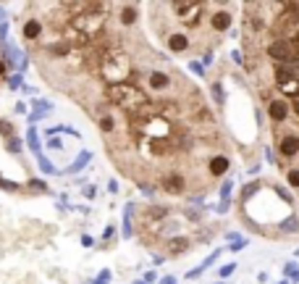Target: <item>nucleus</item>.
<instances>
[{"instance_id": "nucleus-1", "label": "nucleus", "mask_w": 299, "mask_h": 284, "mask_svg": "<svg viewBox=\"0 0 299 284\" xmlns=\"http://www.w3.org/2000/svg\"><path fill=\"white\" fill-rule=\"evenodd\" d=\"M79 108L95 121L116 171L142 192L197 200L231 171L233 147L220 116L147 40L126 79Z\"/></svg>"}, {"instance_id": "nucleus-2", "label": "nucleus", "mask_w": 299, "mask_h": 284, "mask_svg": "<svg viewBox=\"0 0 299 284\" xmlns=\"http://www.w3.org/2000/svg\"><path fill=\"white\" fill-rule=\"evenodd\" d=\"M242 14V69L278 169L299 192V3H244Z\"/></svg>"}, {"instance_id": "nucleus-3", "label": "nucleus", "mask_w": 299, "mask_h": 284, "mask_svg": "<svg viewBox=\"0 0 299 284\" xmlns=\"http://www.w3.org/2000/svg\"><path fill=\"white\" fill-rule=\"evenodd\" d=\"M142 8L168 55L205 58V63H210L213 53L231 35L242 5L231 0H160Z\"/></svg>"}, {"instance_id": "nucleus-4", "label": "nucleus", "mask_w": 299, "mask_h": 284, "mask_svg": "<svg viewBox=\"0 0 299 284\" xmlns=\"http://www.w3.org/2000/svg\"><path fill=\"white\" fill-rule=\"evenodd\" d=\"M134 231L139 242L163 258H181L220 231L205 213L173 205H132Z\"/></svg>"}, {"instance_id": "nucleus-5", "label": "nucleus", "mask_w": 299, "mask_h": 284, "mask_svg": "<svg viewBox=\"0 0 299 284\" xmlns=\"http://www.w3.org/2000/svg\"><path fill=\"white\" fill-rule=\"evenodd\" d=\"M236 218L252 234H260L265 240L299 237V211L283 184L273 179H255L239 192Z\"/></svg>"}, {"instance_id": "nucleus-6", "label": "nucleus", "mask_w": 299, "mask_h": 284, "mask_svg": "<svg viewBox=\"0 0 299 284\" xmlns=\"http://www.w3.org/2000/svg\"><path fill=\"white\" fill-rule=\"evenodd\" d=\"M8 66H11V61L5 58V53H3V45H0V82L5 79V71H8Z\"/></svg>"}, {"instance_id": "nucleus-7", "label": "nucleus", "mask_w": 299, "mask_h": 284, "mask_svg": "<svg viewBox=\"0 0 299 284\" xmlns=\"http://www.w3.org/2000/svg\"><path fill=\"white\" fill-rule=\"evenodd\" d=\"M27 140H29V145L37 150V156H40V145H37V132L34 129H29V134H27Z\"/></svg>"}, {"instance_id": "nucleus-8", "label": "nucleus", "mask_w": 299, "mask_h": 284, "mask_svg": "<svg viewBox=\"0 0 299 284\" xmlns=\"http://www.w3.org/2000/svg\"><path fill=\"white\" fill-rule=\"evenodd\" d=\"M37 158H40V169H42V171H48V174H55V169H53V166H50V163H48V160H45L42 156H37Z\"/></svg>"}, {"instance_id": "nucleus-9", "label": "nucleus", "mask_w": 299, "mask_h": 284, "mask_svg": "<svg viewBox=\"0 0 299 284\" xmlns=\"http://www.w3.org/2000/svg\"><path fill=\"white\" fill-rule=\"evenodd\" d=\"M163 284H176V279H171V276H168V279H163Z\"/></svg>"}]
</instances>
